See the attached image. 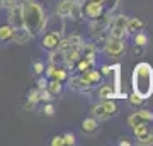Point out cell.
Here are the masks:
<instances>
[{
    "mask_svg": "<svg viewBox=\"0 0 153 146\" xmlns=\"http://www.w3.org/2000/svg\"><path fill=\"white\" fill-rule=\"evenodd\" d=\"M22 24L33 38H38L48 24V16L38 0H22Z\"/></svg>",
    "mask_w": 153,
    "mask_h": 146,
    "instance_id": "6da1fadb",
    "label": "cell"
},
{
    "mask_svg": "<svg viewBox=\"0 0 153 146\" xmlns=\"http://www.w3.org/2000/svg\"><path fill=\"white\" fill-rule=\"evenodd\" d=\"M131 85H133V92L141 95L145 100L152 97V93H153V66L150 63L141 61V63H138L133 68Z\"/></svg>",
    "mask_w": 153,
    "mask_h": 146,
    "instance_id": "7a4b0ae2",
    "label": "cell"
},
{
    "mask_svg": "<svg viewBox=\"0 0 153 146\" xmlns=\"http://www.w3.org/2000/svg\"><path fill=\"white\" fill-rule=\"evenodd\" d=\"M119 114V105L116 102V99H109V100H100L92 107V116L97 121H107L111 117H116Z\"/></svg>",
    "mask_w": 153,
    "mask_h": 146,
    "instance_id": "3957f363",
    "label": "cell"
},
{
    "mask_svg": "<svg viewBox=\"0 0 153 146\" xmlns=\"http://www.w3.org/2000/svg\"><path fill=\"white\" fill-rule=\"evenodd\" d=\"M104 53L112 60H119L126 53V39H114L107 38L104 43Z\"/></svg>",
    "mask_w": 153,
    "mask_h": 146,
    "instance_id": "277c9868",
    "label": "cell"
},
{
    "mask_svg": "<svg viewBox=\"0 0 153 146\" xmlns=\"http://www.w3.org/2000/svg\"><path fill=\"white\" fill-rule=\"evenodd\" d=\"M97 95L100 100H109V99H119L121 95V87H119V70L116 71V80L114 83H102L99 87Z\"/></svg>",
    "mask_w": 153,
    "mask_h": 146,
    "instance_id": "5b68a950",
    "label": "cell"
},
{
    "mask_svg": "<svg viewBox=\"0 0 153 146\" xmlns=\"http://www.w3.org/2000/svg\"><path fill=\"white\" fill-rule=\"evenodd\" d=\"M48 80H58L61 83H65L70 76V71L68 68H65L63 65H53V63H48V66L44 68V73H43Z\"/></svg>",
    "mask_w": 153,
    "mask_h": 146,
    "instance_id": "8992f818",
    "label": "cell"
},
{
    "mask_svg": "<svg viewBox=\"0 0 153 146\" xmlns=\"http://www.w3.org/2000/svg\"><path fill=\"white\" fill-rule=\"evenodd\" d=\"M61 39H63L61 31H48V33H44L41 36V41L39 43H41V48L44 51H53V49H56L60 46Z\"/></svg>",
    "mask_w": 153,
    "mask_h": 146,
    "instance_id": "52a82bcc",
    "label": "cell"
},
{
    "mask_svg": "<svg viewBox=\"0 0 153 146\" xmlns=\"http://www.w3.org/2000/svg\"><path fill=\"white\" fill-rule=\"evenodd\" d=\"M66 85H68V88H70V90H75V92H90V90H92L94 87L90 85V83H88L87 80H85V78H83L82 75H80V73H76V75H71V76H68V80L65 82Z\"/></svg>",
    "mask_w": 153,
    "mask_h": 146,
    "instance_id": "ba28073f",
    "label": "cell"
},
{
    "mask_svg": "<svg viewBox=\"0 0 153 146\" xmlns=\"http://www.w3.org/2000/svg\"><path fill=\"white\" fill-rule=\"evenodd\" d=\"M104 12H105L104 5H100V4H95V2H90V0H87V2H85V5H82V14L87 17L90 22H92V21H97V19H100Z\"/></svg>",
    "mask_w": 153,
    "mask_h": 146,
    "instance_id": "9c48e42d",
    "label": "cell"
},
{
    "mask_svg": "<svg viewBox=\"0 0 153 146\" xmlns=\"http://www.w3.org/2000/svg\"><path fill=\"white\" fill-rule=\"evenodd\" d=\"M7 22L12 27H24V24H22V9H21V2L19 0H17L16 5L7 9Z\"/></svg>",
    "mask_w": 153,
    "mask_h": 146,
    "instance_id": "30bf717a",
    "label": "cell"
},
{
    "mask_svg": "<svg viewBox=\"0 0 153 146\" xmlns=\"http://www.w3.org/2000/svg\"><path fill=\"white\" fill-rule=\"evenodd\" d=\"M145 27H146V22L141 17H128V21H126V31L129 36L140 33V31H145Z\"/></svg>",
    "mask_w": 153,
    "mask_h": 146,
    "instance_id": "8fae6325",
    "label": "cell"
},
{
    "mask_svg": "<svg viewBox=\"0 0 153 146\" xmlns=\"http://www.w3.org/2000/svg\"><path fill=\"white\" fill-rule=\"evenodd\" d=\"M31 39H33V36L29 34V31L26 29V27H14V34H12V43L24 46V44H27L29 41H31Z\"/></svg>",
    "mask_w": 153,
    "mask_h": 146,
    "instance_id": "7c38bea8",
    "label": "cell"
},
{
    "mask_svg": "<svg viewBox=\"0 0 153 146\" xmlns=\"http://www.w3.org/2000/svg\"><path fill=\"white\" fill-rule=\"evenodd\" d=\"M83 44V38L80 36V34H71V36H68V38H63L61 39V43L58 48L63 49V51H66V49H71V48H78V46H82Z\"/></svg>",
    "mask_w": 153,
    "mask_h": 146,
    "instance_id": "4fadbf2b",
    "label": "cell"
},
{
    "mask_svg": "<svg viewBox=\"0 0 153 146\" xmlns=\"http://www.w3.org/2000/svg\"><path fill=\"white\" fill-rule=\"evenodd\" d=\"M39 102H41V90H39L38 87H36V88H31L27 92V100H26L24 109H26V110H33Z\"/></svg>",
    "mask_w": 153,
    "mask_h": 146,
    "instance_id": "5bb4252c",
    "label": "cell"
},
{
    "mask_svg": "<svg viewBox=\"0 0 153 146\" xmlns=\"http://www.w3.org/2000/svg\"><path fill=\"white\" fill-rule=\"evenodd\" d=\"M82 133L83 134H95L99 131V121L94 117V116H90V117H85V119L82 121Z\"/></svg>",
    "mask_w": 153,
    "mask_h": 146,
    "instance_id": "9a60e30c",
    "label": "cell"
},
{
    "mask_svg": "<svg viewBox=\"0 0 153 146\" xmlns=\"http://www.w3.org/2000/svg\"><path fill=\"white\" fill-rule=\"evenodd\" d=\"M95 66V58H88V56H80L78 60H76L75 66H73V70L78 71V73H83V71H87L88 68H94Z\"/></svg>",
    "mask_w": 153,
    "mask_h": 146,
    "instance_id": "2e32d148",
    "label": "cell"
},
{
    "mask_svg": "<svg viewBox=\"0 0 153 146\" xmlns=\"http://www.w3.org/2000/svg\"><path fill=\"white\" fill-rule=\"evenodd\" d=\"M75 5V2L73 0H60L58 4H56V14L60 17H70V12Z\"/></svg>",
    "mask_w": 153,
    "mask_h": 146,
    "instance_id": "e0dca14e",
    "label": "cell"
},
{
    "mask_svg": "<svg viewBox=\"0 0 153 146\" xmlns=\"http://www.w3.org/2000/svg\"><path fill=\"white\" fill-rule=\"evenodd\" d=\"M80 75H82L92 87L99 85V83L102 82V75H100V71L95 70V68H88L87 71H83V73H80Z\"/></svg>",
    "mask_w": 153,
    "mask_h": 146,
    "instance_id": "ac0fdd59",
    "label": "cell"
},
{
    "mask_svg": "<svg viewBox=\"0 0 153 146\" xmlns=\"http://www.w3.org/2000/svg\"><path fill=\"white\" fill-rule=\"evenodd\" d=\"M49 56H48V63H53V65H63L65 61V51L60 48L53 49V51H48Z\"/></svg>",
    "mask_w": 153,
    "mask_h": 146,
    "instance_id": "d6986e66",
    "label": "cell"
},
{
    "mask_svg": "<svg viewBox=\"0 0 153 146\" xmlns=\"http://www.w3.org/2000/svg\"><path fill=\"white\" fill-rule=\"evenodd\" d=\"M12 34H14V27L7 22L0 26V43H10L12 41Z\"/></svg>",
    "mask_w": 153,
    "mask_h": 146,
    "instance_id": "ffe728a7",
    "label": "cell"
},
{
    "mask_svg": "<svg viewBox=\"0 0 153 146\" xmlns=\"http://www.w3.org/2000/svg\"><path fill=\"white\" fill-rule=\"evenodd\" d=\"M82 56H88V58H97V44H94L92 41L82 44Z\"/></svg>",
    "mask_w": 153,
    "mask_h": 146,
    "instance_id": "44dd1931",
    "label": "cell"
},
{
    "mask_svg": "<svg viewBox=\"0 0 153 146\" xmlns=\"http://www.w3.org/2000/svg\"><path fill=\"white\" fill-rule=\"evenodd\" d=\"M63 88H65V83H61L58 80H48V85H46V90L49 93H53V95H60L63 92Z\"/></svg>",
    "mask_w": 153,
    "mask_h": 146,
    "instance_id": "7402d4cb",
    "label": "cell"
},
{
    "mask_svg": "<svg viewBox=\"0 0 153 146\" xmlns=\"http://www.w3.org/2000/svg\"><path fill=\"white\" fill-rule=\"evenodd\" d=\"M133 39H134V46H141V48H146L150 44V36H148L145 31H140V33L133 34Z\"/></svg>",
    "mask_w": 153,
    "mask_h": 146,
    "instance_id": "603a6c76",
    "label": "cell"
},
{
    "mask_svg": "<svg viewBox=\"0 0 153 146\" xmlns=\"http://www.w3.org/2000/svg\"><path fill=\"white\" fill-rule=\"evenodd\" d=\"M150 129H152V127H150V124H138V126H133V127H131L133 136H134L136 139H138V138H141V136H145Z\"/></svg>",
    "mask_w": 153,
    "mask_h": 146,
    "instance_id": "cb8c5ba5",
    "label": "cell"
},
{
    "mask_svg": "<svg viewBox=\"0 0 153 146\" xmlns=\"http://www.w3.org/2000/svg\"><path fill=\"white\" fill-rule=\"evenodd\" d=\"M136 114L140 116V119L143 122H146V124H152L153 122V110L152 109H140V110H136Z\"/></svg>",
    "mask_w": 153,
    "mask_h": 146,
    "instance_id": "d4e9b609",
    "label": "cell"
},
{
    "mask_svg": "<svg viewBox=\"0 0 153 146\" xmlns=\"http://www.w3.org/2000/svg\"><path fill=\"white\" fill-rule=\"evenodd\" d=\"M128 99H129V105H133V107H141L143 104H145V99H143L141 95L134 93V92H133Z\"/></svg>",
    "mask_w": 153,
    "mask_h": 146,
    "instance_id": "484cf974",
    "label": "cell"
},
{
    "mask_svg": "<svg viewBox=\"0 0 153 146\" xmlns=\"http://www.w3.org/2000/svg\"><path fill=\"white\" fill-rule=\"evenodd\" d=\"M138 145H143V146H150L153 145V131L150 129L145 136H141V138H138Z\"/></svg>",
    "mask_w": 153,
    "mask_h": 146,
    "instance_id": "4316f807",
    "label": "cell"
},
{
    "mask_svg": "<svg viewBox=\"0 0 153 146\" xmlns=\"http://www.w3.org/2000/svg\"><path fill=\"white\" fill-rule=\"evenodd\" d=\"M63 138V146H75L76 145V138L73 133H65V134H61Z\"/></svg>",
    "mask_w": 153,
    "mask_h": 146,
    "instance_id": "83f0119b",
    "label": "cell"
},
{
    "mask_svg": "<svg viewBox=\"0 0 153 146\" xmlns=\"http://www.w3.org/2000/svg\"><path fill=\"white\" fill-rule=\"evenodd\" d=\"M55 112H56L55 104H53V102H44V105H43V114L46 116V117H51V116H55Z\"/></svg>",
    "mask_w": 153,
    "mask_h": 146,
    "instance_id": "f1b7e54d",
    "label": "cell"
},
{
    "mask_svg": "<svg viewBox=\"0 0 153 146\" xmlns=\"http://www.w3.org/2000/svg\"><path fill=\"white\" fill-rule=\"evenodd\" d=\"M138 124H146V122H143L136 112H131V114H129V117H128V126L133 127V126H138Z\"/></svg>",
    "mask_w": 153,
    "mask_h": 146,
    "instance_id": "f546056e",
    "label": "cell"
},
{
    "mask_svg": "<svg viewBox=\"0 0 153 146\" xmlns=\"http://www.w3.org/2000/svg\"><path fill=\"white\" fill-rule=\"evenodd\" d=\"M119 2H121V0H104V4H102V5H104V9L107 12H111V14H112V12L117 9Z\"/></svg>",
    "mask_w": 153,
    "mask_h": 146,
    "instance_id": "4dcf8cb0",
    "label": "cell"
},
{
    "mask_svg": "<svg viewBox=\"0 0 153 146\" xmlns=\"http://www.w3.org/2000/svg\"><path fill=\"white\" fill-rule=\"evenodd\" d=\"M83 14H82V4H75L73 5V9H71V12H70V19H80Z\"/></svg>",
    "mask_w": 153,
    "mask_h": 146,
    "instance_id": "1f68e13d",
    "label": "cell"
},
{
    "mask_svg": "<svg viewBox=\"0 0 153 146\" xmlns=\"http://www.w3.org/2000/svg\"><path fill=\"white\" fill-rule=\"evenodd\" d=\"M114 70H116V66H111V65H102L99 71H100V75H102V78H104V76H112Z\"/></svg>",
    "mask_w": 153,
    "mask_h": 146,
    "instance_id": "d6a6232c",
    "label": "cell"
},
{
    "mask_svg": "<svg viewBox=\"0 0 153 146\" xmlns=\"http://www.w3.org/2000/svg\"><path fill=\"white\" fill-rule=\"evenodd\" d=\"M44 68H46V65H44L43 61H34V63H33V71H34L38 76L44 73Z\"/></svg>",
    "mask_w": 153,
    "mask_h": 146,
    "instance_id": "836d02e7",
    "label": "cell"
},
{
    "mask_svg": "<svg viewBox=\"0 0 153 146\" xmlns=\"http://www.w3.org/2000/svg\"><path fill=\"white\" fill-rule=\"evenodd\" d=\"M53 99H55V95H53V93H49L46 88L41 90V102H53Z\"/></svg>",
    "mask_w": 153,
    "mask_h": 146,
    "instance_id": "e575fe53",
    "label": "cell"
},
{
    "mask_svg": "<svg viewBox=\"0 0 153 146\" xmlns=\"http://www.w3.org/2000/svg\"><path fill=\"white\" fill-rule=\"evenodd\" d=\"M46 85H48V78L43 75H39V78L36 80V87H38L39 90H44L46 88Z\"/></svg>",
    "mask_w": 153,
    "mask_h": 146,
    "instance_id": "d590c367",
    "label": "cell"
},
{
    "mask_svg": "<svg viewBox=\"0 0 153 146\" xmlns=\"http://www.w3.org/2000/svg\"><path fill=\"white\" fill-rule=\"evenodd\" d=\"M49 145L51 146H63V138L61 134H55L51 139H49Z\"/></svg>",
    "mask_w": 153,
    "mask_h": 146,
    "instance_id": "8d00e7d4",
    "label": "cell"
},
{
    "mask_svg": "<svg viewBox=\"0 0 153 146\" xmlns=\"http://www.w3.org/2000/svg\"><path fill=\"white\" fill-rule=\"evenodd\" d=\"M143 49H145V48H141V46H134V49H133L134 56H141V54H143Z\"/></svg>",
    "mask_w": 153,
    "mask_h": 146,
    "instance_id": "74e56055",
    "label": "cell"
},
{
    "mask_svg": "<svg viewBox=\"0 0 153 146\" xmlns=\"http://www.w3.org/2000/svg\"><path fill=\"white\" fill-rule=\"evenodd\" d=\"M117 145H119V146H131V143H129V141H124V139H123V141H119Z\"/></svg>",
    "mask_w": 153,
    "mask_h": 146,
    "instance_id": "f35d334b",
    "label": "cell"
},
{
    "mask_svg": "<svg viewBox=\"0 0 153 146\" xmlns=\"http://www.w3.org/2000/svg\"><path fill=\"white\" fill-rule=\"evenodd\" d=\"M73 2H75V4H82V5H83V4H85L87 0H73Z\"/></svg>",
    "mask_w": 153,
    "mask_h": 146,
    "instance_id": "ab89813d",
    "label": "cell"
},
{
    "mask_svg": "<svg viewBox=\"0 0 153 146\" xmlns=\"http://www.w3.org/2000/svg\"><path fill=\"white\" fill-rule=\"evenodd\" d=\"M90 2H95V4H100V5L104 4V0H90Z\"/></svg>",
    "mask_w": 153,
    "mask_h": 146,
    "instance_id": "60d3db41",
    "label": "cell"
},
{
    "mask_svg": "<svg viewBox=\"0 0 153 146\" xmlns=\"http://www.w3.org/2000/svg\"><path fill=\"white\" fill-rule=\"evenodd\" d=\"M4 9V0H0V10Z\"/></svg>",
    "mask_w": 153,
    "mask_h": 146,
    "instance_id": "b9f144b4",
    "label": "cell"
}]
</instances>
